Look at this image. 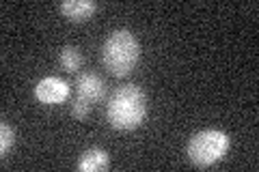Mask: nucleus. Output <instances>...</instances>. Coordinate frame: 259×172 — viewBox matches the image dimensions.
I'll use <instances>...</instances> for the list:
<instances>
[{
    "label": "nucleus",
    "mask_w": 259,
    "mask_h": 172,
    "mask_svg": "<svg viewBox=\"0 0 259 172\" xmlns=\"http://www.w3.org/2000/svg\"><path fill=\"white\" fill-rule=\"evenodd\" d=\"M106 117L115 129L121 132L136 129L147 117V95L136 84L119 86L108 99Z\"/></svg>",
    "instance_id": "1"
},
{
    "label": "nucleus",
    "mask_w": 259,
    "mask_h": 172,
    "mask_svg": "<svg viewBox=\"0 0 259 172\" xmlns=\"http://www.w3.org/2000/svg\"><path fill=\"white\" fill-rule=\"evenodd\" d=\"M141 56V45L136 37L125 28L112 30L104 41L102 47V61L115 78H125L134 71Z\"/></svg>",
    "instance_id": "2"
},
{
    "label": "nucleus",
    "mask_w": 259,
    "mask_h": 172,
    "mask_svg": "<svg viewBox=\"0 0 259 172\" xmlns=\"http://www.w3.org/2000/svg\"><path fill=\"white\" fill-rule=\"evenodd\" d=\"M231 138L221 129H203V132L194 134L188 142V157L194 166L207 168L214 166L216 161L225 157V153L229 151Z\"/></svg>",
    "instance_id": "3"
},
{
    "label": "nucleus",
    "mask_w": 259,
    "mask_h": 172,
    "mask_svg": "<svg viewBox=\"0 0 259 172\" xmlns=\"http://www.w3.org/2000/svg\"><path fill=\"white\" fill-rule=\"evenodd\" d=\"M35 97L46 105H56L63 103L69 97V84L67 80L59 76H46L37 82L35 86Z\"/></svg>",
    "instance_id": "4"
},
{
    "label": "nucleus",
    "mask_w": 259,
    "mask_h": 172,
    "mask_svg": "<svg viewBox=\"0 0 259 172\" xmlns=\"http://www.w3.org/2000/svg\"><path fill=\"white\" fill-rule=\"evenodd\" d=\"M76 86H78V99H82L91 105L95 101H102L104 95H106V82L97 76V73H91V71L80 73Z\"/></svg>",
    "instance_id": "5"
},
{
    "label": "nucleus",
    "mask_w": 259,
    "mask_h": 172,
    "mask_svg": "<svg viewBox=\"0 0 259 172\" xmlns=\"http://www.w3.org/2000/svg\"><path fill=\"white\" fill-rule=\"evenodd\" d=\"M59 9L69 22H87L97 11V5L93 0H65Z\"/></svg>",
    "instance_id": "6"
},
{
    "label": "nucleus",
    "mask_w": 259,
    "mask_h": 172,
    "mask_svg": "<svg viewBox=\"0 0 259 172\" xmlns=\"http://www.w3.org/2000/svg\"><path fill=\"white\" fill-rule=\"evenodd\" d=\"M108 166H110L108 153L104 149L93 146V149H89V151L82 153V157H80L76 168L80 172H104V170H108Z\"/></svg>",
    "instance_id": "7"
},
{
    "label": "nucleus",
    "mask_w": 259,
    "mask_h": 172,
    "mask_svg": "<svg viewBox=\"0 0 259 172\" xmlns=\"http://www.w3.org/2000/svg\"><path fill=\"white\" fill-rule=\"evenodd\" d=\"M59 63L65 71L76 73L80 67H82V52H80L76 45H65L59 54Z\"/></svg>",
    "instance_id": "8"
},
{
    "label": "nucleus",
    "mask_w": 259,
    "mask_h": 172,
    "mask_svg": "<svg viewBox=\"0 0 259 172\" xmlns=\"http://www.w3.org/2000/svg\"><path fill=\"white\" fill-rule=\"evenodd\" d=\"M13 140H15L13 127L9 125V123H3V125H0V153L3 155L9 153L11 146H13Z\"/></svg>",
    "instance_id": "9"
},
{
    "label": "nucleus",
    "mask_w": 259,
    "mask_h": 172,
    "mask_svg": "<svg viewBox=\"0 0 259 172\" xmlns=\"http://www.w3.org/2000/svg\"><path fill=\"white\" fill-rule=\"evenodd\" d=\"M89 112H91V103H87V101H82V99H78L76 97V101L71 103V114H74L78 121H82V119L89 117Z\"/></svg>",
    "instance_id": "10"
}]
</instances>
